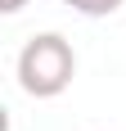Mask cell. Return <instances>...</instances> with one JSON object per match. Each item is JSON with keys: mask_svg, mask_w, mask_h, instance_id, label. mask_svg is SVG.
<instances>
[{"mask_svg": "<svg viewBox=\"0 0 126 131\" xmlns=\"http://www.w3.org/2000/svg\"><path fill=\"white\" fill-rule=\"evenodd\" d=\"M72 77H77V54H72V41L59 32H41L18 50V86L32 100L63 95L72 86Z\"/></svg>", "mask_w": 126, "mask_h": 131, "instance_id": "6da1fadb", "label": "cell"}, {"mask_svg": "<svg viewBox=\"0 0 126 131\" xmlns=\"http://www.w3.org/2000/svg\"><path fill=\"white\" fill-rule=\"evenodd\" d=\"M59 5L86 14V18H104V14H117V9H122V0H59Z\"/></svg>", "mask_w": 126, "mask_h": 131, "instance_id": "7a4b0ae2", "label": "cell"}, {"mask_svg": "<svg viewBox=\"0 0 126 131\" xmlns=\"http://www.w3.org/2000/svg\"><path fill=\"white\" fill-rule=\"evenodd\" d=\"M23 5H27V0H0V9H5V14H18Z\"/></svg>", "mask_w": 126, "mask_h": 131, "instance_id": "3957f363", "label": "cell"}]
</instances>
